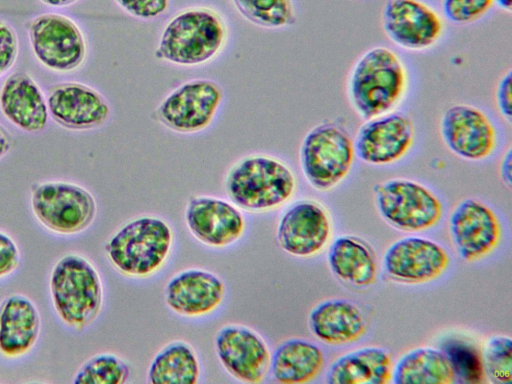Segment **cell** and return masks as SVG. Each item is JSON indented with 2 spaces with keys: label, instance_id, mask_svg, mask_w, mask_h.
Returning <instances> with one entry per match:
<instances>
[{
  "label": "cell",
  "instance_id": "6da1fadb",
  "mask_svg": "<svg viewBox=\"0 0 512 384\" xmlns=\"http://www.w3.org/2000/svg\"><path fill=\"white\" fill-rule=\"evenodd\" d=\"M409 87L410 74L403 58L394 49L377 45L351 65L345 94L351 109L364 121L398 110Z\"/></svg>",
  "mask_w": 512,
  "mask_h": 384
},
{
  "label": "cell",
  "instance_id": "7a4b0ae2",
  "mask_svg": "<svg viewBox=\"0 0 512 384\" xmlns=\"http://www.w3.org/2000/svg\"><path fill=\"white\" fill-rule=\"evenodd\" d=\"M229 30L216 10L197 6L183 9L163 28L155 57L183 67H194L214 60L227 44Z\"/></svg>",
  "mask_w": 512,
  "mask_h": 384
},
{
  "label": "cell",
  "instance_id": "3957f363",
  "mask_svg": "<svg viewBox=\"0 0 512 384\" xmlns=\"http://www.w3.org/2000/svg\"><path fill=\"white\" fill-rule=\"evenodd\" d=\"M49 296L59 320L74 331H83L99 317L104 286L95 265L84 255L69 252L52 266Z\"/></svg>",
  "mask_w": 512,
  "mask_h": 384
},
{
  "label": "cell",
  "instance_id": "277c9868",
  "mask_svg": "<svg viewBox=\"0 0 512 384\" xmlns=\"http://www.w3.org/2000/svg\"><path fill=\"white\" fill-rule=\"evenodd\" d=\"M224 187L230 201L241 210L264 213L293 197L297 179L283 160L268 154H251L230 167Z\"/></svg>",
  "mask_w": 512,
  "mask_h": 384
},
{
  "label": "cell",
  "instance_id": "5b68a950",
  "mask_svg": "<svg viewBox=\"0 0 512 384\" xmlns=\"http://www.w3.org/2000/svg\"><path fill=\"white\" fill-rule=\"evenodd\" d=\"M174 233L162 218L142 215L122 225L104 245L110 265L131 279H146L167 263Z\"/></svg>",
  "mask_w": 512,
  "mask_h": 384
},
{
  "label": "cell",
  "instance_id": "8992f818",
  "mask_svg": "<svg viewBox=\"0 0 512 384\" xmlns=\"http://www.w3.org/2000/svg\"><path fill=\"white\" fill-rule=\"evenodd\" d=\"M353 136L343 122L325 119L303 137L299 162L307 182L314 189L328 191L349 174L355 158Z\"/></svg>",
  "mask_w": 512,
  "mask_h": 384
},
{
  "label": "cell",
  "instance_id": "52a82bcc",
  "mask_svg": "<svg viewBox=\"0 0 512 384\" xmlns=\"http://www.w3.org/2000/svg\"><path fill=\"white\" fill-rule=\"evenodd\" d=\"M30 208L43 228L59 236L86 231L97 215V202L92 193L78 183L63 180L34 183Z\"/></svg>",
  "mask_w": 512,
  "mask_h": 384
},
{
  "label": "cell",
  "instance_id": "ba28073f",
  "mask_svg": "<svg viewBox=\"0 0 512 384\" xmlns=\"http://www.w3.org/2000/svg\"><path fill=\"white\" fill-rule=\"evenodd\" d=\"M377 210L393 227L420 232L435 226L443 206L439 197L421 182L392 178L374 187Z\"/></svg>",
  "mask_w": 512,
  "mask_h": 384
},
{
  "label": "cell",
  "instance_id": "9c48e42d",
  "mask_svg": "<svg viewBox=\"0 0 512 384\" xmlns=\"http://www.w3.org/2000/svg\"><path fill=\"white\" fill-rule=\"evenodd\" d=\"M30 47L37 61L55 73L78 70L87 57V42L78 24L59 13H43L27 26Z\"/></svg>",
  "mask_w": 512,
  "mask_h": 384
},
{
  "label": "cell",
  "instance_id": "30bf717a",
  "mask_svg": "<svg viewBox=\"0 0 512 384\" xmlns=\"http://www.w3.org/2000/svg\"><path fill=\"white\" fill-rule=\"evenodd\" d=\"M224 99L222 86L208 78L188 80L169 92L155 109L157 121L179 134L206 130Z\"/></svg>",
  "mask_w": 512,
  "mask_h": 384
},
{
  "label": "cell",
  "instance_id": "8fae6325",
  "mask_svg": "<svg viewBox=\"0 0 512 384\" xmlns=\"http://www.w3.org/2000/svg\"><path fill=\"white\" fill-rule=\"evenodd\" d=\"M380 22L391 43L409 52L434 48L446 30L441 12L425 0H387Z\"/></svg>",
  "mask_w": 512,
  "mask_h": 384
},
{
  "label": "cell",
  "instance_id": "7c38bea8",
  "mask_svg": "<svg viewBox=\"0 0 512 384\" xmlns=\"http://www.w3.org/2000/svg\"><path fill=\"white\" fill-rule=\"evenodd\" d=\"M439 135L452 154L472 162L489 158L499 143V131L492 117L469 103H455L442 112Z\"/></svg>",
  "mask_w": 512,
  "mask_h": 384
},
{
  "label": "cell",
  "instance_id": "4fadbf2b",
  "mask_svg": "<svg viewBox=\"0 0 512 384\" xmlns=\"http://www.w3.org/2000/svg\"><path fill=\"white\" fill-rule=\"evenodd\" d=\"M416 140L415 124L398 110L364 120L353 136L355 156L373 166L402 160Z\"/></svg>",
  "mask_w": 512,
  "mask_h": 384
},
{
  "label": "cell",
  "instance_id": "5bb4252c",
  "mask_svg": "<svg viewBox=\"0 0 512 384\" xmlns=\"http://www.w3.org/2000/svg\"><path fill=\"white\" fill-rule=\"evenodd\" d=\"M217 358L235 380L259 384L269 374L271 352L255 330L238 324L221 327L214 340Z\"/></svg>",
  "mask_w": 512,
  "mask_h": 384
},
{
  "label": "cell",
  "instance_id": "9a60e30c",
  "mask_svg": "<svg viewBox=\"0 0 512 384\" xmlns=\"http://www.w3.org/2000/svg\"><path fill=\"white\" fill-rule=\"evenodd\" d=\"M185 223L200 243L214 249H224L239 241L246 229L240 208L225 199L199 195L189 199Z\"/></svg>",
  "mask_w": 512,
  "mask_h": 384
},
{
  "label": "cell",
  "instance_id": "2e32d148",
  "mask_svg": "<svg viewBox=\"0 0 512 384\" xmlns=\"http://www.w3.org/2000/svg\"><path fill=\"white\" fill-rule=\"evenodd\" d=\"M449 231L458 254L468 262L488 256L501 239L496 213L475 198L463 199L456 205L450 215Z\"/></svg>",
  "mask_w": 512,
  "mask_h": 384
},
{
  "label": "cell",
  "instance_id": "e0dca14e",
  "mask_svg": "<svg viewBox=\"0 0 512 384\" xmlns=\"http://www.w3.org/2000/svg\"><path fill=\"white\" fill-rule=\"evenodd\" d=\"M449 254L437 242L408 236L392 243L383 257L387 275L404 284H423L436 280L448 268Z\"/></svg>",
  "mask_w": 512,
  "mask_h": 384
},
{
  "label": "cell",
  "instance_id": "ac0fdd59",
  "mask_svg": "<svg viewBox=\"0 0 512 384\" xmlns=\"http://www.w3.org/2000/svg\"><path fill=\"white\" fill-rule=\"evenodd\" d=\"M46 98L50 118L59 126L72 131L100 128L111 114L109 102L103 94L81 82L52 85Z\"/></svg>",
  "mask_w": 512,
  "mask_h": 384
},
{
  "label": "cell",
  "instance_id": "d6986e66",
  "mask_svg": "<svg viewBox=\"0 0 512 384\" xmlns=\"http://www.w3.org/2000/svg\"><path fill=\"white\" fill-rule=\"evenodd\" d=\"M226 285L215 273L189 268L172 276L164 288V301L176 315L189 319L213 314L223 303Z\"/></svg>",
  "mask_w": 512,
  "mask_h": 384
},
{
  "label": "cell",
  "instance_id": "ffe728a7",
  "mask_svg": "<svg viewBox=\"0 0 512 384\" xmlns=\"http://www.w3.org/2000/svg\"><path fill=\"white\" fill-rule=\"evenodd\" d=\"M331 226L326 210L313 200L292 204L279 220L276 238L280 248L296 257H311L320 252L330 238Z\"/></svg>",
  "mask_w": 512,
  "mask_h": 384
},
{
  "label": "cell",
  "instance_id": "44dd1931",
  "mask_svg": "<svg viewBox=\"0 0 512 384\" xmlns=\"http://www.w3.org/2000/svg\"><path fill=\"white\" fill-rule=\"evenodd\" d=\"M0 111L12 125L26 133L42 132L50 118L46 95L25 71L14 72L3 81Z\"/></svg>",
  "mask_w": 512,
  "mask_h": 384
},
{
  "label": "cell",
  "instance_id": "7402d4cb",
  "mask_svg": "<svg viewBox=\"0 0 512 384\" xmlns=\"http://www.w3.org/2000/svg\"><path fill=\"white\" fill-rule=\"evenodd\" d=\"M41 314L27 295L12 293L0 302V355L8 360L27 356L41 333Z\"/></svg>",
  "mask_w": 512,
  "mask_h": 384
},
{
  "label": "cell",
  "instance_id": "603a6c76",
  "mask_svg": "<svg viewBox=\"0 0 512 384\" xmlns=\"http://www.w3.org/2000/svg\"><path fill=\"white\" fill-rule=\"evenodd\" d=\"M313 334L329 345H347L366 332V321L360 308L345 299H329L316 305L309 314Z\"/></svg>",
  "mask_w": 512,
  "mask_h": 384
},
{
  "label": "cell",
  "instance_id": "cb8c5ba5",
  "mask_svg": "<svg viewBox=\"0 0 512 384\" xmlns=\"http://www.w3.org/2000/svg\"><path fill=\"white\" fill-rule=\"evenodd\" d=\"M393 364L389 353L381 347H363L337 358L329 367V384H387L392 378Z\"/></svg>",
  "mask_w": 512,
  "mask_h": 384
},
{
  "label": "cell",
  "instance_id": "d4e9b609",
  "mask_svg": "<svg viewBox=\"0 0 512 384\" xmlns=\"http://www.w3.org/2000/svg\"><path fill=\"white\" fill-rule=\"evenodd\" d=\"M322 349L308 340H285L271 353L270 369L274 381L283 384H303L314 380L323 370Z\"/></svg>",
  "mask_w": 512,
  "mask_h": 384
},
{
  "label": "cell",
  "instance_id": "484cf974",
  "mask_svg": "<svg viewBox=\"0 0 512 384\" xmlns=\"http://www.w3.org/2000/svg\"><path fill=\"white\" fill-rule=\"evenodd\" d=\"M328 263L340 280L356 287H368L377 279V260L372 248L362 239L344 235L330 246Z\"/></svg>",
  "mask_w": 512,
  "mask_h": 384
},
{
  "label": "cell",
  "instance_id": "4316f807",
  "mask_svg": "<svg viewBox=\"0 0 512 384\" xmlns=\"http://www.w3.org/2000/svg\"><path fill=\"white\" fill-rule=\"evenodd\" d=\"M391 381L395 384H451L455 375L443 351L419 347L397 361Z\"/></svg>",
  "mask_w": 512,
  "mask_h": 384
},
{
  "label": "cell",
  "instance_id": "83f0119b",
  "mask_svg": "<svg viewBox=\"0 0 512 384\" xmlns=\"http://www.w3.org/2000/svg\"><path fill=\"white\" fill-rule=\"evenodd\" d=\"M200 378V362L194 348L185 341H173L152 359L147 380L152 384H195Z\"/></svg>",
  "mask_w": 512,
  "mask_h": 384
},
{
  "label": "cell",
  "instance_id": "f1b7e54d",
  "mask_svg": "<svg viewBox=\"0 0 512 384\" xmlns=\"http://www.w3.org/2000/svg\"><path fill=\"white\" fill-rule=\"evenodd\" d=\"M239 14L250 23L281 29L293 25L296 13L292 0H231Z\"/></svg>",
  "mask_w": 512,
  "mask_h": 384
},
{
  "label": "cell",
  "instance_id": "f546056e",
  "mask_svg": "<svg viewBox=\"0 0 512 384\" xmlns=\"http://www.w3.org/2000/svg\"><path fill=\"white\" fill-rule=\"evenodd\" d=\"M130 377V367L120 356L101 352L86 359L72 379L75 384H123Z\"/></svg>",
  "mask_w": 512,
  "mask_h": 384
},
{
  "label": "cell",
  "instance_id": "4dcf8cb0",
  "mask_svg": "<svg viewBox=\"0 0 512 384\" xmlns=\"http://www.w3.org/2000/svg\"><path fill=\"white\" fill-rule=\"evenodd\" d=\"M455 377L465 382H481L484 376L483 358L478 349L470 343L449 340L443 347Z\"/></svg>",
  "mask_w": 512,
  "mask_h": 384
},
{
  "label": "cell",
  "instance_id": "1f68e13d",
  "mask_svg": "<svg viewBox=\"0 0 512 384\" xmlns=\"http://www.w3.org/2000/svg\"><path fill=\"white\" fill-rule=\"evenodd\" d=\"M483 365L489 377L497 383L510 384L512 381V340L497 335L489 339L484 354Z\"/></svg>",
  "mask_w": 512,
  "mask_h": 384
},
{
  "label": "cell",
  "instance_id": "d6a6232c",
  "mask_svg": "<svg viewBox=\"0 0 512 384\" xmlns=\"http://www.w3.org/2000/svg\"><path fill=\"white\" fill-rule=\"evenodd\" d=\"M493 7V0H441L440 12L449 23L467 26L485 18Z\"/></svg>",
  "mask_w": 512,
  "mask_h": 384
},
{
  "label": "cell",
  "instance_id": "836d02e7",
  "mask_svg": "<svg viewBox=\"0 0 512 384\" xmlns=\"http://www.w3.org/2000/svg\"><path fill=\"white\" fill-rule=\"evenodd\" d=\"M130 16L140 20H154L165 14L170 0H114Z\"/></svg>",
  "mask_w": 512,
  "mask_h": 384
},
{
  "label": "cell",
  "instance_id": "e575fe53",
  "mask_svg": "<svg viewBox=\"0 0 512 384\" xmlns=\"http://www.w3.org/2000/svg\"><path fill=\"white\" fill-rule=\"evenodd\" d=\"M19 53V40L14 28L0 20V78L15 64Z\"/></svg>",
  "mask_w": 512,
  "mask_h": 384
},
{
  "label": "cell",
  "instance_id": "d590c367",
  "mask_svg": "<svg viewBox=\"0 0 512 384\" xmlns=\"http://www.w3.org/2000/svg\"><path fill=\"white\" fill-rule=\"evenodd\" d=\"M21 264V251L15 239L0 230V280L12 275Z\"/></svg>",
  "mask_w": 512,
  "mask_h": 384
},
{
  "label": "cell",
  "instance_id": "8d00e7d4",
  "mask_svg": "<svg viewBox=\"0 0 512 384\" xmlns=\"http://www.w3.org/2000/svg\"><path fill=\"white\" fill-rule=\"evenodd\" d=\"M508 69L498 79L495 88V106L499 115L509 125L512 121V73Z\"/></svg>",
  "mask_w": 512,
  "mask_h": 384
},
{
  "label": "cell",
  "instance_id": "74e56055",
  "mask_svg": "<svg viewBox=\"0 0 512 384\" xmlns=\"http://www.w3.org/2000/svg\"><path fill=\"white\" fill-rule=\"evenodd\" d=\"M511 148H508V150L504 153L500 165H499V174L504 182L509 188L512 184V176H511Z\"/></svg>",
  "mask_w": 512,
  "mask_h": 384
},
{
  "label": "cell",
  "instance_id": "f35d334b",
  "mask_svg": "<svg viewBox=\"0 0 512 384\" xmlns=\"http://www.w3.org/2000/svg\"><path fill=\"white\" fill-rule=\"evenodd\" d=\"M13 146L11 133L0 123V160L5 157Z\"/></svg>",
  "mask_w": 512,
  "mask_h": 384
},
{
  "label": "cell",
  "instance_id": "ab89813d",
  "mask_svg": "<svg viewBox=\"0 0 512 384\" xmlns=\"http://www.w3.org/2000/svg\"><path fill=\"white\" fill-rule=\"evenodd\" d=\"M78 1L79 0H40L43 4L54 8L67 7Z\"/></svg>",
  "mask_w": 512,
  "mask_h": 384
},
{
  "label": "cell",
  "instance_id": "60d3db41",
  "mask_svg": "<svg viewBox=\"0 0 512 384\" xmlns=\"http://www.w3.org/2000/svg\"><path fill=\"white\" fill-rule=\"evenodd\" d=\"M494 6L506 13L512 12V0H493Z\"/></svg>",
  "mask_w": 512,
  "mask_h": 384
},
{
  "label": "cell",
  "instance_id": "b9f144b4",
  "mask_svg": "<svg viewBox=\"0 0 512 384\" xmlns=\"http://www.w3.org/2000/svg\"><path fill=\"white\" fill-rule=\"evenodd\" d=\"M361 1H367V0H361Z\"/></svg>",
  "mask_w": 512,
  "mask_h": 384
}]
</instances>
